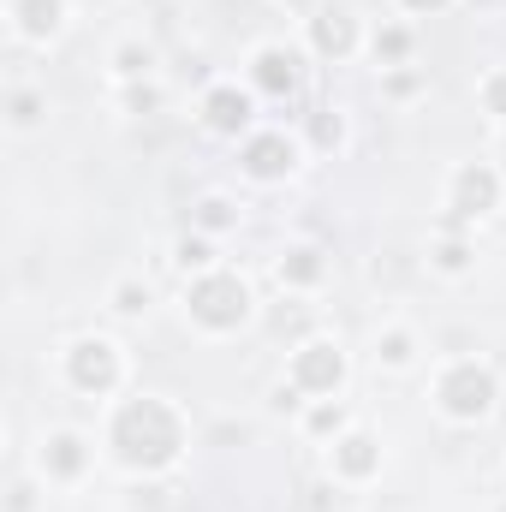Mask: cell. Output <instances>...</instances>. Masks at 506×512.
I'll return each instance as SVG.
<instances>
[{
	"label": "cell",
	"instance_id": "6da1fadb",
	"mask_svg": "<svg viewBox=\"0 0 506 512\" xmlns=\"http://www.w3.org/2000/svg\"><path fill=\"white\" fill-rule=\"evenodd\" d=\"M108 447H114L120 465L143 471V477H155V471L179 465V453H185V417H179L167 399L137 393V399H126V405L114 411V423H108Z\"/></svg>",
	"mask_w": 506,
	"mask_h": 512
},
{
	"label": "cell",
	"instance_id": "7a4b0ae2",
	"mask_svg": "<svg viewBox=\"0 0 506 512\" xmlns=\"http://www.w3.org/2000/svg\"><path fill=\"white\" fill-rule=\"evenodd\" d=\"M185 304H191V322L209 328V334H233V328L251 322V286L239 274H227V268L197 274L191 292H185Z\"/></svg>",
	"mask_w": 506,
	"mask_h": 512
},
{
	"label": "cell",
	"instance_id": "3957f363",
	"mask_svg": "<svg viewBox=\"0 0 506 512\" xmlns=\"http://www.w3.org/2000/svg\"><path fill=\"white\" fill-rule=\"evenodd\" d=\"M435 399H441V411H447L453 423H483V417L495 411V399H501V382H495V370H489V364L459 358V364H447V370H441Z\"/></svg>",
	"mask_w": 506,
	"mask_h": 512
},
{
	"label": "cell",
	"instance_id": "277c9868",
	"mask_svg": "<svg viewBox=\"0 0 506 512\" xmlns=\"http://www.w3.org/2000/svg\"><path fill=\"white\" fill-rule=\"evenodd\" d=\"M501 209V173L489 167V161H465L459 173H453V191H447V233H459L465 221H483V215H495Z\"/></svg>",
	"mask_w": 506,
	"mask_h": 512
},
{
	"label": "cell",
	"instance_id": "5b68a950",
	"mask_svg": "<svg viewBox=\"0 0 506 512\" xmlns=\"http://www.w3.org/2000/svg\"><path fill=\"white\" fill-rule=\"evenodd\" d=\"M66 382L78 387V393H114V387H120V346L102 340V334L72 340V352H66Z\"/></svg>",
	"mask_w": 506,
	"mask_h": 512
},
{
	"label": "cell",
	"instance_id": "8992f818",
	"mask_svg": "<svg viewBox=\"0 0 506 512\" xmlns=\"http://www.w3.org/2000/svg\"><path fill=\"white\" fill-rule=\"evenodd\" d=\"M346 382V352L334 340H304L292 352V387L298 393H316V399H334Z\"/></svg>",
	"mask_w": 506,
	"mask_h": 512
},
{
	"label": "cell",
	"instance_id": "52a82bcc",
	"mask_svg": "<svg viewBox=\"0 0 506 512\" xmlns=\"http://www.w3.org/2000/svg\"><path fill=\"white\" fill-rule=\"evenodd\" d=\"M239 167L251 173L256 185H280L298 167V143L286 131H256V137H245V149H239Z\"/></svg>",
	"mask_w": 506,
	"mask_h": 512
},
{
	"label": "cell",
	"instance_id": "ba28073f",
	"mask_svg": "<svg viewBox=\"0 0 506 512\" xmlns=\"http://www.w3.org/2000/svg\"><path fill=\"white\" fill-rule=\"evenodd\" d=\"M251 84L262 96H274V102L298 96V90H304V54H298V48H280V42L256 48L251 54Z\"/></svg>",
	"mask_w": 506,
	"mask_h": 512
},
{
	"label": "cell",
	"instance_id": "9c48e42d",
	"mask_svg": "<svg viewBox=\"0 0 506 512\" xmlns=\"http://www.w3.org/2000/svg\"><path fill=\"white\" fill-rule=\"evenodd\" d=\"M203 126L215 131V137H239V131L251 126V96L239 84H209L203 90Z\"/></svg>",
	"mask_w": 506,
	"mask_h": 512
},
{
	"label": "cell",
	"instance_id": "30bf717a",
	"mask_svg": "<svg viewBox=\"0 0 506 512\" xmlns=\"http://www.w3.org/2000/svg\"><path fill=\"white\" fill-rule=\"evenodd\" d=\"M310 48H316L322 60H346V54L358 48V18H352L346 6H322V12L310 18Z\"/></svg>",
	"mask_w": 506,
	"mask_h": 512
},
{
	"label": "cell",
	"instance_id": "8fae6325",
	"mask_svg": "<svg viewBox=\"0 0 506 512\" xmlns=\"http://www.w3.org/2000/svg\"><path fill=\"white\" fill-rule=\"evenodd\" d=\"M376 471H381V441L358 435V429L334 435V477H346V483H370Z\"/></svg>",
	"mask_w": 506,
	"mask_h": 512
},
{
	"label": "cell",
	"instance_id": "7c38bea8",
	"mask_svg": "<svg viewBox=\"0 0 506 512\" xmlns=\"http://www.w3.org/2000/svg\"><path fill=\"white\" fill-rule=\"evenodd\" d=\"M84 465H90V447H84V435H78V429H54V435L42 441V471H48V477L78 483V477H84Z\"/></svg>",
	"mask_w": 506,
	"mask_h": 512
},
{
	"label": "cell",
	"instance_id": "4fadbf2b",
	"mask_svg": "<svg viewBox=\"0 0 506 512\" xmlns=\"http://www.w3.org/2000/svg\"><path fill=\"white\" fill-rule=\"evenodd\" d=\"M12 24H18V36L48 42L66 24V0H12Z\"/></svg>",
	"mask_w": 506,
	"mask_h": 512
},
{
	"label": "cell",
	"instance_id": "5bb4252c",
	"mask_svg": "<svg viewBox=\"0 0 506 512\" xmlns=\"http://www.w3.org/2000/svg\"><path fill=\"white\" fill-rule=\"evenodd\" d=\"M322 274H328V256L316 245H292L280 256V286H322Z\"/></svg>",
	"mask_w": 506,
	"mask_h": 512
},
{
	"label": "cell",
	"instance_id": "9a60e30c",
	"mask_svg": "<svg viewBox=\"0 0 506 512\" xmlns=\"http://www.w3.org/2000/svg\"><path fill=\"white\" fill-rule=\"evenodd\" d=\"M405 54H411V30H405V24H381L376 30V60L381 66H405Z\"/></svg>",
	"mask_w": 506,
	"mask_h": 512
},
{
	"label": "cell",
	"instance_id": "2e32d148",
	"mask_svg": "<svg viewBox=\"0 0 506 512\" xmlns=\"http://www.w3.org/2000/svg\"><path fill=\"white\" fill-rule=\"evenodd\" d=\"M304 429L310 435H346V405L340 399H316L310 417H304Z\"/></svg>",
	"mask_w": 506,
	"mask_h": 512
},
{
	"label": "cell",
	"instance_id": "e0dca14e",
	"mask_svg": "<svg viewBox=\"0 0 506 512\" xmlns=\"http://www.w3.org/2000/svg\"><path fill=\"white\" fill-rule=\"evenodd\" d=\"M173 262H179L185 274H209V268H215V245H209V239H191V233H185V239L173 245Z\"/></svg>",
	"mask_w": 506,
	"mask_h": 512
},
{
	"label": "cell",
	"instance_id": "ac0fdd59",
	"mask_svg": "<svg viewBox=\"0 0 506 512\" xmlns=\"http://www.w3.org/2000/svg\"><path fill=\"white\" fill-rule=\"evenodd\" d=\"M149 66H155V48H143V42H126V48L114 54V72H120L126 84H137V78H149Z\"/></svg>",
	"mask_w": 506,
	"mask_h": 512
},
{
	"label": "cell",
	"instance_id": "d6986e66",
	"mask_svg": "<svg viewBox=\"0 0 506 512\" xmlns=\"http://www.w3.org/2000/svg\"><path fill=\"white\" fill-rule=\"evenodd\" d=\"M429 262H435L441 274H465V268H471V245H465V239H435V245H429Z\"/></svg>",
	"mask_w": 506,
	"mask_h": 512
},
{
	"label": "cell",
	"instance_id": "ffe728a7",
	"mask_svg": "<svg viewBox=\"0 0 506 512\" xmlns=\"http://www.w3.org/2000/svg\"><path fill=\"white\" fill-rule=\"evenodd\" d=\"M233 221H239V209H233L227 197H203V203H197V227H203V233H227Z\"/></svg>",
	"mask_w": 506,
	"mask_h": 512
},
{
	"label": "cell",
	"instance_id": "44dd1931",
	"mask_svg": "<svg viewBox=\"0 0 506 512\" xmlns=\"http://www.w3.org/2000/svg\"><path fill=\"white\" fill-rule=\"evenodd\" d=\"M310 143H316V149H340V143H346V120H340L334 108L310 114Z\"/></svg>",
	"mask_w": 506,
	"mask_h": 512
},
{
	"label": "cell",
	"instance_id": "7402d4cb",
	"mask_svg": "<svg viewBox=\"0 0 506 512\" xmlns=\"http://www.w3.org/2000/svg\"><path fill=\"white\" fill-rule=\"evenodd\" d=\"M376 358L387 370H405V364H411V334H405V328H387L381 346H376Z\"/></svg>",
	"mask_w": 506,
	"mask_h": 512
},
{
	"label": "cell",
	"instance_id": "603a6c76",
	"mask_svg": "<svg viewBox=\"0 0 506 512\" xmlns=\"http://www.w3.org/2000/svg\"><path fill=\"white\" fill-rule=\"evenodd\" d=\"M114 310H120V316H143V310H149V286H143V280H120V286H114Z\"/></svg>",
	"mask_w": 506,
	"mask_h": 512
},
{
	"label": "cell",
	"instance_id": "cb8c5ba5",
	"mask_svg": "<svg viewBox=\"0 0 506 512\" xmlns=\"http://www.w3.org/2000/svg\"><path fill=\"white\" fill-rule=\"evenodd\" d=\"M483 108H489L495 120H506V66H501V72H489V78H483Z\"/></svg>",
	"mask_w": 506,
	"mask_h": 512
},
{
	"label": "cell",
	"instance_id": "d4e9b609",
	"mask_svg": "<svg viewBox=\"0 0 506 512\" xmlns=\"http://www.w3.org/2000/svg\"><path fill=\"white\" fill-rule=\"evenodd\" d=\"M42 120V96L36 90H18L12 96V126H36Z\"/></svg>",
	"mask_w": 506,
	"mask_h": 512
},
{
	"label": "cell",
	"instance_id": "484cf974",
	"mask_svg": "<svg viewBox=\"0 0 506 512\" xmlns=\"http://www.w3.org/2000/svg\"><path fill=\"white\" fill-rule=\"evenodd\" d=\"M126 108L131 114H155V108H161V90H155V84H131Z\"/></svg>",
	"mask_w": 506,
	"mask_h": 512
},
{
	"label": "cell",
	"instance_id": "4316f807",
	"mask_svg": "<svg viewBox=\"0 0 506 512\" xmlns=\"http://www.w3.org/2000/svg\"><path fill=\"white\" fill-rule=\"evenodd\" d=\"M417 84H423V78H417V72H393V78H387V90H393V96H411V90H417Z\"/></svg>",
	"mask_w": 506,
	"mask_h": 512
},
{
	"label": "cell",
	"instance_id": "83f0119b",
	"mask_svg": "<svg viewBox=\"0 0 506 512\" xmlns=\"http://www.w3.org/2000/svg\"><path fill=\"white\" fill-rule=\"evenodd\" d=\"M405 12H441V6H453V0H399Z\"/></svg>",
	"mask_w": 506,
	"mask_h": 512
},
{
	"label": "cell",
	"instance_id": "f1b7e54d",
	"mask_svg": "<svg viewBox=\"0 0 506 512\" xmlns=\"http://www.w3.org/2000/svg\"><path fill=\"white\" fill-rule=\"evenodd\" d=\"M12 512H30V489L24 483H12Z\"/></svg>",
	"mask_w": 506,
	"mask_h": 512
},
{
	"label": "cell",
	"instance_id": "f546056e",
	"mask_svg": "<svg viewBox=\"0 0 506 512\" xmlns=\"http://www.w3.org/2000/svg\"><path fill=\"white\" fill-rule=\"evenodd\" d=\"M495 512H506V501H501V507H495Z\"/></svg>",
	"mask_w": 506,
	"mask_h": 512
}]
</instances>
